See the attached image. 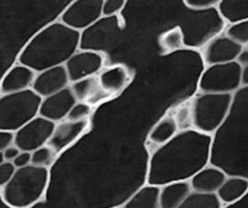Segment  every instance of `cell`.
Returning <instances> with one entry per match:
<instances>
[{
  "label": "cell",
  "instance_id": "6da1fadb",
  "mask_svg": "<svg viewBox=\"0 0 248 208\" xmlns=\"http://www.w3.org/2000/svg\"><path fill=\"white\" fill-rule=\"evenodd\" d=\"M213 136L195 129L179 131L168 143L157 147L150 156L146 184L163 186L176 181H189L208 166Z\"/></svg>",
  "mask_w": 248,
  "mask_h": 208
},
{
  "label": "cell",
  "instance_id": "7a4b0ae2",
  "mask_svg": "<svg viewBox=\"0 0 248 208\" xmlns=\"http://www.w3.org/2000/svg\"><path fill=\"white\" fill-rule=\"evenodd\" d=\"M80 32L60 21L40 30L21 50L18 64L39 73L61 66L79 50Z\"/></svg>",
  "mask_w": 248,
  "mask_h": 208
},
{
  "label": "cell",
  "instance_id": "3957f363",
  "mask_svg": "<svg viewBox=\"0 0 248 208\" xmlns=\"http://www.w3.org/2000/svg\"><path fill=\"white\" fill-rule=\"evenodd\" d=\"M49 183V168L30 164L16 169L11 180L0 190V195L9 207L30 208L44 198Z\"/></svg>",
  "mask_w": 248,
  "mask_h": 208
},
{
  "label": "cell",
  "instance_id": "277c9868",
  "mask_svg": "<svg viewBox=\"0 0 248 208\" xmlns=\"http://www.w3.org/2000/svg\"><path fill=\"white\" fill-rule=\"evenodd\" d=\"M232 100V94L201 93L197 95L190 109L192 128L208 135L218 131L229 117Z\"/></svg>",
  "mask_w": 248,
  "mask_h": 208
},
{
  "label": "cell",
  "instance_id": "5b68a950",
  "mask_svg": "<svg viewBox=\"0 0 248 208\" xmlns=\"http://www.w3.org/2000/svg\"><path fill=\"white\" fill-rule=\"evenodd\" d=\"M42 100L32 89L0 95V130L16 133L39 114Z\"/></svg>",
  "mask_w": 248,
  "mask_h": 208
},
{
  "label": "cell",
  "instance_id": "8992f818",
  "mask_svg": "<svg viewBox=\"0 0 248 208\" xmlns=\"http://www.w3.org/2000/svg\"><path fill=\"white\" fill-rule=\"evenodd\" d=\"M241 71L242 67L236 61L208 66L200 78V90L207 94H232L241 87Z\"/></svg>",
  "mask_w": 248,
  "mask_h": 208
},
{
  "label": "cell",
  "instance_id": "52a82bcc",
  "mask_svg": "<svg viewBox=\"0 0 248 208\" xmlns=\"http://www.w3.org/2000/svg\"><path fill=\"white\" fill-rule=\"evenodd\" d=\"M123 25L118 16L104 17L89 28L80 32V50H89L95 52H105L113 48L119 40Z\"/></svg>",
  "mask_w": 248,
  "mask_h": 208
},
{
  "label": "cell",
  "instance_id": "ba28073f",
  "mask_svg": "<svg viewBox=\"0 0 248 208\" xmlns=\"http://www.w3.org/2000/svg\"><path fill=\"white\" fill-rule=\"evenodd\" d=\"M56 123L37 116L32 121L18 129L15 133V143L14 145L20 149V151L31 152L43 146H46L51 138Z\"/></svg>",
  "mask_w": 248,
  "mask_h": 208
},
{
  "label": "cell",
  "instance_id": "9c48e42d",
  "mask_svg": "<svg viewBox=\"0 0 248 208\" xmlns=\"http://www.w3.org/2000/svg\"><path fill=\"white\" fill-rule=\"evenodd\" d=\"M104 0H75L60 16V22L83 32L102 17Z\"/></svg>",
  "mask_w": 248,
  "mask_h": 208
},
{
  "label": "cell",
  "instance_id": "30bf717a",
  "mask_svg": "<svg viewBox=\"0 0 248 208\" xmlns=\"http://www.w3.org/2000/svg\"><path fill=\"white\" fill-rule=\"evenodd\" d=\"M105 56L101 52L78 50L65 64L70 82L75 83L84 78L94 77L104 67Z\"/></svg>",
  "mask_w": 248,
  "mask_h": 208
},
{
  "label": "cell",
  "instance_id": "8fae6325",
  "mask_svg": "<svg viewBox=\"0 0 248 208\" xmlns=\"http://www.w3.org/2000/svg\"><path fill=\"white\" fill-rule=\"evenodd\" d=\"M242 49V45L235 43L226 35H218L207 43L202 50V57L207 66L229 64L237 60Z\"/></svg>",
  "mask_w": 248,
  "mask_h": 208
},
{
  "label": "cell",
  "instance_id": "7c38bea8",
  "mask_svg": "<svg viewBox=\"0 0 248 208\" xmlns=\"http://www.w3.org/2000/svg\"><path fill=\"white\" fill-rule=\"evenodd\" d=\"M77 102L71 87H67L56 94L44 97L40 104L38 116L44 117L54 123L62 122L67 118L70 111Z\"/></svg>",
  "mask_w": 248,
  "mask_h": 208
},
{
  "label": "cell",
  "instance_id": "4fadbf2b",
  "mask_svg": "<svg viewBox=\"0 0 248 208\" xmlns=\"http://www.w3.org/2000/svg\"><path fill=\"white\" fill-rule=\"evenodd\" d=\"M70 83L67 69H66L65 64H61V66L52 67V68L37 73L34 83L32 85V90L42 99H44V97L63 90L68 87Z\"/></svg>",
  "mask_w": 248,
  "mask_h": 208
},
{
  "label": "cell",
  "instance_id": "5bb4252c",
  "mask_svg": "<svg viewBox=\"0 0 248 208\" xmlns=\"http://www.w3.org/2000/svg\"><path fill=\"white\" fill-rule=\"evenodd\" d=\"M89 122H73L65 121L60 122L55 126L54 133L50 138L47 146L56 155L62 154L66 149L72 146L78 139L87 131Z\"/></svg>",
  "mask_w": 248,
  "mask_h": 208
},
{
  "label": "cell",
  "instance_id": "9a60e30c",
  "mask_svg": "<svg viewBox=\"0 0 248 208\" xmlns=\"http://www.w3.org/2000/svg\"><path fill=\"white\" fill-rule=\"evenodd\" d=\"M35 76L37 73L33 69L17 62L9 69L0 80V95L14 94V93L32 89Z\"/></svg>",
  "mask_w": 248,
  "mask_h": 208
},
{
  "label": "cell",
  "instance_id": "2e32d148",
  "mask_svg": "<svg viewBox=\"0 0 248 208\" xmlns=\"http://www.w3.org/2000/svg\"><path fill=\"white\" fill-rule=\"evenodd\" d=\"M97 80L104 93L111 96V95L119 94L129 85L132 75L129 69L123 64H114L101 71Z\"/></svg>",
  "mask_w": 248,
  "mask_h": 208
},
{
  "label": "cell",
  "instance_id": "e0dca14e",
  "mask_svg": "<svg viewBox=\"0 0 248 208\" xmlns=\"http://www.w3.org/2000/svg\"><path fill=\"white\" fill-rule=\"evenodd\" d=\"M226 174L218 167L206 166L201 171L197 172L191 179H190V185L192 191L201 193H217L220 186L226 179Z\"/></svg>",
  "mask_w": 248,
  "mask_h": 208
},
{
  "label": "cell",
  "instance_id": "ac0fdd59",
  "mask_svg": "<svg viewBox=\"0 0 248 208\" xmlns=\"http://www.w3.org/2000/svg\"><path fill=\"white\" fill-rule=\"evenodd\" d=\"M71 89H72L78 102H85V104L90 105V106L93 104H97V102L106 99V97H109L101 89L97 77H95V76L72 83Z\"/></svg>",
  "mask_w": 248,
  "mask_h": 208
},
{
  "label": "cell",
  "instance_id": "d6986e66",
  "mask_svg": "<svg viewBox=\"0 0 248 208\" xmlns=\"http://www.w3.org/2000/svg\"><path fill=\"white\" fill-rule=\"evenodd\" d=\"M191 191L190 181H176L161 186L159 208H178Z\"/></svg>",
  "mask_w": 248,
  "mask_h": 208
},
{
  "label": "cell",
  "instance_id": "ffe728a7",
  "mask_svg": "<svg viewBox=\"0 0 248 208\" xmlns=\"http://www.w3.org/2000/svg\"><path fill=\"white\" fill-rule=\"evenodd\" d=\"M159 190L161 186L146 184L138 189L122 208H159Z\"/></svg>",
  "mask_w": 248,
  "mask_h": 208
},
{
  "label": "cell",
  "instance_id": "44dd1931",
  "mask_svg": "<svg viewBox=\"0 0 248 208\" xmlns=\"http://www.w3.org/2000/svg\"><path fill=\"white\" fill-rule=\"evenodd\" d=\"M248 192V179L242 176H226L217 192L223 205H230L242 198Z\"/></svg>",
  "mask_w": 248,
  "mask_h": 208
},
{
  "label": "cell",
  "instance_id": "7402d4cb",
  "mask_svg": "<svg viewBox=\"0 0 248 208\" xmlns=\"http://www.w3.org/2000/svg\"><path fill=\"white\" fill-rule=\"evenodd\" d=\"M176 134H178V123L175 118L171 116H166L152 127L149 134V140L152 145L158 147L168 143Z\"/></svg>",
  "mask_w": 248,
  "mask_h": 208
},
{
  "label": "cell",
  "instance_id": "603a6c76",
  "mask_svg": "<svg viewBox=\"0 0 248 208\" xmlns=\"http://www.w3.org/2000/svg\"><path fill=\"white\" fill-rule=\"evenodd\" d=\"M219 16L231 23L248 20V0H221L218 5Z\"/></svg>",
  "mask_w": 248,
  "mask_h": 208
},
{
  "label": "cell",
  "instance_id": "cb8c5ba5",
  "mask_svg": "<svg viewBox=\"0 0 248 208\" xmlns=\"http://www.w3.org/2000/svg\"><path fill=\"white\" fill-rule=\"evenodd\" d=\"M223 203L217 193H201L191 191L178 208H221Z\"/></svg>",
  "mask_w": 248,
  "mask_h": 208
},
{
  "label": "cell",
  "instance_id": "d4e9b609",
  "mask_svg": "<svg viewBox=\"0 0 248 208\" xmlns=\"http://www.w3.org/2000/svg\"><path fill=\"white\" fill-rule=\"evenodd\" d=\"M159 48L163 54L178 51L185 47V35L180 27H174L159 35Z\"/></svg>",
  "mask_w": 248,
  "mask_h": 208
},
{
  "label": "cell",
  "instance_id": "484cf974",
  "mask_svg": "<svg viewBox=\"0 0 248 208\" xmlns=\"http://www.w3.org/2000/svg\"><path fill=\"white\" fill-rule=\"evenodd\" d=\"M225 35L237 44L246 47L248 44V20L231 23L226 28Z\"/></svg>",
  "mask_w": 248,
  "mask_h": 208
},
{
  "label": "cell",
  "instance_id": "4316f807",
  "mask_svg": "<svg viewBox=\"0 0 248 208\" xmlns=\"http://www.w3.org/2000/svg\"><path fill=\"white\" fill-rule=\"evenodd\" d=\"M56 156L57 155L46 145V146H43L32 152L31 164L37 167H43V168H49V167L52 166Z\"/></svg>",
  "mask_w": 248,
  "mask_h": 208
},
{
  "label": "cell",
  "instance_id": "83f0119b",
  "mask_svg": "<svg viewBox=\"0 0 248 208\" xmlns=\"http://www.w3.org/2000/svg\"><path fill=\"white\" fill-rule=\"evenodd\" d=\"M92 112L93 110L90 105L85 104V102H77V104L72 107L70 113H68L67 121H73V122L88 121V118L90 117Z\"/></svg>",
  "mask_w": 248,
  "mask_h": 208
},
{
  "label": "cell",
  "instance_id": "f1b7e54d",
  "mask_svg": "<svg viewBox=\"0 0 248 208\" xmlns=\"http://www.w3.org/2000/svg\"><path fill=\"white\" fill-rule=\"evenodd\" d=\"M127 0H105L102 5V16L104 17H112L117 16L125 6Z\"/></svg>",
  "mask_w": 248,
  "mask_h": 208
},
{
  "label": "cell",
  "instance_id": "f546056e",
  "mask_svg": "<svg viewBox=\"0 0 248 208\" xmlns=\"http://www.w3.org/2000/svg\"><path fill=\"white\" fill-rule=\"evenodd\" d=\"M221 0H184V4L191 10H209V9L218 8Z\"/></svg>",
  "mask_w": 248,
  "mask_h": 208
},
{
  "label": "cell",
  "instance_id": "4dcf8cb0",
  "mask_svg": "<svg viewBox=\"0 0 248 208\" xmlns=\"http://www.w3.org/2000/svg\"><path fill=\"white\" fill-rule=\"evenodd\" d=\"M16 172V167L14 166L13 162L5 161L0 164V190L11 180L13 176Z\"/></svg>",
  "mask_w": 248,
  "mask_h": 208
},
{
  "label": "cell",
  "instance_id": "1f68e13d",
  "mask_svg": "<svg viewBox=\"0 0 248 208\" xmlns=\"http://www.w3.org/2000/svg\"><path fill=\"white\" fill-rule=\"evenodd\" d=\"M15 143V133L0 130V152H4L8 147L13 146Z\"/></svg>",
  "mask_w": 248,
  "mask_h": 208
},
{
  "label": "cell",
  "instance_id": "d6a6232c",
  "mask_svg": "<svg viewBox=\"0 0 248 208\" xmlns=\"http://www.w3.org/2000/svg\"><path fill=\"white\" fill-rule=\"evenodd\" d=\"M31 161H32V154L31 152H25L21 151L20 154L17 155L15 160L13 161L14 166L17 168H23V167H27L31 164Z\"/></svg>",
  "mask_w": 248,
  "mask_h": 208
},
{
  "label": "cell",
  "instance_id": "836d02e7",
  "mask_svg": "<svg viewBox=\"0 0 248 208\" xmlns=\"http://www.w3.org/2000/svg\"><path fill=\"white\" fill-rule=\"evenodd\" d=\"M20 152H21L20 149H18L17 146H15V145H13V146L8 147V149L3 152L4 159H5V161L8 162H13L14 160L17 157V155L20 154Z\"/></svg>",
  "mask_w": 248,
  "mask_h": 208
},
{
  "label": "cell",
  "instance_id": "e575fe53",
  "mask_svg": "<svg viewBox=\"0 0 248 208\" xmlns=\"http://www.w3.org/2000/svg\"><path fill=\"white\" fill-rule=\"evenodd\" d=\"M236 62H237L241 67L248 66V48H243L242 51H241L240 55H238Z\"/></svg>",
  "mask_w": 248,
  "mask_h": 208
},
{
  "label": "cell",
  "instance_id": "d590c367",
  "mask_svg": "<svg viewBox=\"0 0 248 208\" xmlns=\"http://www.w3.org/2000/svg\"><path fill=\"white\" fill-rule=\"evenodd\" d=\"M241 85L248 87V66L242 67V71H241Z\"/></svg>",
  "mask_w": 248,
  "mask_h": 208
},
{
  "label": "cell",
  "instance_id": "8d00e7d4",
  "mask_svg": "<svg viewBox=\"0 0 248 208\" xmlns=\"http://www.w3.org/2000/svg\"><path fill=\"white\" fill-rule=\"evenodd\" d=\"M30 208H50V207L46 205V202H45L44 200H42V201H39V202L35 203V205H33L32 207H30Z\"/></svg>",
  "mask_w": 248,
  "mask_h": 208
},
{
  "label": "cell",
  "instance_id": "74e56055",
  "mask_svg": "<svg viewBox=\"0 0 248 208\" xmlns=\"http://www.w3.org/2000/svg\"><path fill=\"white\" fill-rule=\"evenodd\" d=\"M4 162H5V159H4V155H3V152H0V164L4 163Z\"/></svg>",
  "mask_w": 248,
  "mask_h": 208
},
{
  "label": "cell",
  "instance_id": "f35d334b",
  "mask_svg": "<svg viewBox=\"0 0 248 208\" xmlns=\"http://www.w3.org/2000/svg\"><path fill=\"white\" fill-rule=\"evenodd\" d=\"M243 48H248V44H247V45H246V47H243Z\"/></svg>",
  "mask_w": 248,
  "mask_h": 208
},
{
  "label": "cell",
  "instance_id": "ab89813d",
  "mask_svg": "<svg viewBox=\"0 0 248 208\" xmlns=\"http://www.w3.org/2000/svg\"><path fill=\"white\" fill-rule=\"evenodd\" d=\"M113 208H122V207H113Z\"/></svg>",
  "mask_w": 248,
  "mask_h": 208
},
{
  "label": "cell",
  "instance_id": "60d3db41",
  "mask_svg": "<svg viewBox=\"0 0 248 208\" xmlns=\"http://www.w3.org/2000/svg\"><path fill=\"white\" fill-rule=\"evenodd\" d=\"M104 1H105V0H104Z\"/></svg>",
  "mask_w": 248,
  "mask_h": 208
}]
</instances>
